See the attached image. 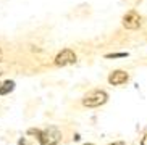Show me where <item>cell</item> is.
Wrapping results in <instances>:
<instances>
[{"label":"cell","instance_id":"obj_5","mask_svg":"<svg viewBox=\"0 0 147 145\" xmlns=\"http://www.w3.org/2000/svg\"><path fill=\"white\" fill-rule=\"evenodd\" d=\"M126 81H128V74H126L125 71H121V69L113 71L112 74H110V77H108V82L112 85H121V84H125Z\"/></svg>","mask_w":147,"mask_h":145},{"label":"cell","instance_id":"obj_3","mask_svg":"<svg viewBox=\"0 0 147 145\" xmlns=\"http://www.w3.org/2000/svg\"><path fill=\"white\" fill-rule=\"evenodd\" d=\"M123 26L126 29H138L141 26V16L136 11H128L123 16Z\"/></svg>","mask_w":147,"mask_h":145},{"label":"cell","instance_id":"obj_10","mask_svg":"<svg viewBox=\"0 0 147 145\" xmlns=\"http://www.w3.org/2000/svg\"><path fill=\"white\" fill-rule=\"evenodd\" d=\"M0 61H2V52H0Z\"/></svg>","mask_w":147,"mask_h":145},{"label":"cell","instance_id":"obj_2","mask_svg":"<svg viewBox=\"0 0 147 145\" xmlns=\"http://www.w3.org/2000/svg\"><path fill=\"white\" fill-rule=\"evenodd\" d=\"M36 134L40 136V142H42L44 145H55L57 142L60 140V132H58L55 128H49V129H45L44 132L36 131Z\"/></svg>","mask_w":147,"mask_h":145},{"label":"cell","instance_id":"obj_8","mask_svg":"<svg viewBox=\"0 0 147 145\" xmlns=\"http://www.w3.org/2000/svg\"><path fill=\"white\" fill-rule=\"evenodd\" d=\"M141 145H147V134L142 137V140H141Z\"/></svg>","mask_w":147,"mask_h":145},{"label":"cell","instance_id":"obj_6","mask_svg":"<svg viewBox=\"0 0 147 145\" xmlns=\"http://www.w3.org/2000/svg\"><path fill=\"white\" fill-rule=\"evenodd\" d=\"M13 87H15L13 81H5L3 84H0V95H5V94H8V92H11Z\"/></svg>","mask_w":147,"mask_h":145},{"label":"cell","instance_id":"obj_7","mask_svg":"<svg viewBox=\"0 0 147 145\" xmlns=\"http://www.w3.org/2000/svg\"><path fill=\"white\" fill-rule=\"evenodd\" d=\"M113 56H115V58H117V56H126V53H115V55H108V58H113Z\"/></svg>","mask_w":147,"mask_h":145},{"label":"cell","instance_id":"obj_1","mask_svg":"<svg viewBox=\"0 0 147 145\" xmlns=\"http://www.w3.org/2000/svg\"><path fill=\"white\" fill-rule=\"evenodd\" d=\"M107 92L104 90H92L91 94H87L82 100V103L86 105V107H91V108H95V107H100V105H104L107 102Z\"/></svg>","mask_w":147,"mask_h":145},{"label":"cell","instance_id":"obj_9","mask_svg":"<svg viewBox=\"0 0 147 145\" xmlns=\"http://www.w3.org/2000/svg\"><path fill=\"white\" fill-rule=\"evenodd\" d=\"M110 145H126L125 142H115V144H110Z\"/></svg>","mask_w":147,"mask_h":145},{"label":"cell","instance_id":"obj_11","mask_svg":"<svg viewBox=\"0 0 147 145\" xmlns=\"http://www.w3.org/2000/svg\"><path fill=\"white\" fill-rule=\"evenodd\" d=\"M86 145H92V144H86Z\"/></svg>","mask_w":147,"mask_h":145},{"label":"cell","instance_id":"obj_4","mask_svg":"<svg viewBox=\"0 0 147 145\" xmlns=\"http://www.w3.org/2000/svg\"><path fill=\"white\" fill-rule=\"evenodd\" d=\"M74 61H76V55L73 50H68V48L60 52L55 58V64H58V66H66V64L74 63Z\"/></svg>","mask_w":147,"mask_h":145}]
</instances>
